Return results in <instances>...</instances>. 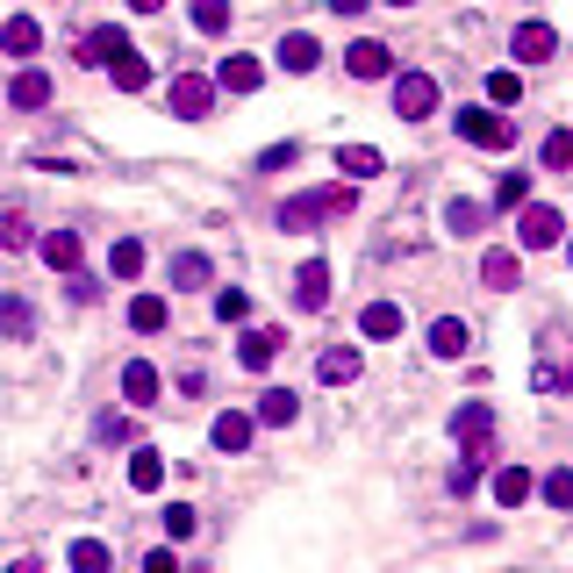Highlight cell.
I'll list each match as a JSON object with an SVG mask.
<instances>
[{"label":"cell","mask_w":573,"mask_h":573,"mask_svg":"<svg viewBox=\"0 0 573 573\" xmlns=\"http://www.w3.org/2000/svg\"><path fill=\"white\" fill-rule=\"evenodd\" d=\"M351 209H359L351 179H345V187H315V194H295V201H279V229H309V223H323V215H351Z\"/></svg>","instance_id":"cell-1"},{"label":"cell","mask_w":573,"mask_h":573,"mask_svg":"<svg viewBox=\"0 0 573 573\" xmlns=\"http://www.w3.org/2000/svg\"><path fill=\"white\" fill-rule=\"evenodd\" d=\"M452 431H459V459H466V466H487V459H495V409H487V401H466L452 416Z\"/></svg>","instance_id":"cell-2"},{"label":"cell","mask_w":573,"mask_h":573,"mask_svg":"<svg viewBox=\"0 0 573 573\" xmlns=\"http://www.w3.org/2000/svg\"><path fill=\"white\" fill-rule=\"evenodd\" d=\"M459 137L481 144V151H509V144H516V122L495 115V101L487 108H459Z\"/></svg>","instance_id":"cell-3"},{"label":"cell","mask_w":573,"mask_h":573,"mask_svg":"<svg viewBox=\"0 0 573 573\" xmlns=\"http://www.w3.org/2000/svg\"><path fill=\"white\" fill-rule=\"evenodd\" d=\"M516 237H523V251H552V244L566 237V215H559V209H545V201H523Z\"/></svg>","instance_id":"cell-4"},{"label":"cell","mask_w":573,"mask_h":573,"mask_svg":"<svg viewBox=\"0 0 573 573\" xmlns=\"http://www.w3.org/2000/svg\"><path fill=\"white\" fill-rule=\"evenodd\" d=\"M395 115L401 122L437 115V79H431V72H401V79H395Z\"/></svg>","instance_id":"cell-5"},{"label":"cell","mask_w":573,"mask_h":573,"mask_svg":"<svg viewBox=\"0 0 573 573\" xmlns=\"http://www.w3.org/2000/svg\"><path fill=\"white\" fill-rule=\"evenodd\" d=\"M215 108V79H201V72H179L173 79V115L179 122H201Z\"/></svg>","instance_id":"cell-6"},{"label":"cell","mask_w":573,"mask_h":573,"mask_svg":"<svg viewBox=\"0 0 573 573\" xmlns=\"http://www.w3.org/2000/svg\"><path fill=\"white\" fill-rule=\"evenodd\" d=\"M509 51H516V65H545V58L559 51V29H552V22H516Z\"/></svg>","instance_id":"cell-7"},{"label":"cell","mask_w":573,"mask_h":573,"mask_svg":"<svg viewBox=\"0 0 573 573\" xmlns=\"http://www.w3.org/2000/svg\"><path fill=\"white\" fill-rule=\"evenodd\" d=\"M295 309H331V265H323V259H309V265H301V273H295Z\"/></svg>","instance_id":"cell-8"},{"label":"cell","mask_w":573,"mask_h":573,"mask_svg":"<svg viewBox=\"0 0 573 573\" xmlns=\"http://www.w3.org/2000/svg\"><path fill=\"white\" fill-rule=\"evenodd\" d=\"M345 65H351V79H387V72H395V51L373 43V36H359V43L345 51Z\"/></svg>","instance_id":"cell-9"},{"label":"cell","mask_w":573,"mask_h":573,"mask_svg":"<svg viewBox=\"0 0 573 573\" xmlns=\"http://www.w3.org/2000/svg\"><path fill=\"white\" fill-rule=\"evenodd\" d=\"M158 387H165V381H158V365H151V359H129V365H122V401L151 409V401H158Z\"/></svg>","instance_id":"cell-10"},{"label":"cell","mask_w":573,"mask_h":573,"mask_svg":"<svg viewBox=\"0 0 573 573\" xmlns=\"http://www.w3.org/2000/svg\"><path fill=\"white\" fill-rule=\"evenodd\" d=\"M251 431H259V416H244V409H223V416L209 423L215 452H244V445H251Z\"/></svg>","instance_id":"cell-11"},{"label":"cell","mask_w":573,"mask_h":573,"mask_svg":"<svg viewBox=\"0 0 573 573\" xmlns=\"http://www.w3.org/2000/svg\"><path fill=\"white\" fill-rule=\"evenodd\" d=\"M279 345H287V331H273V323H265V331H244V345H237V359L251 365V373H265V365L279 359Z\"/></svg>","instance_id":"cell-12"},{"label":"cell","mask_w":573,"mask_h":573,"mask_svg":"<svg viewBox=\"0 0 573 573\" xmlns=\"http://www.w3.org/2000/svg\"><path fill=\"white\" fill-rule=\"evenodd\" d=\"M337 173H345V179H381L387 158L373 151V144H337Z\"/></svg>","instance_id":"cell-13"},{"label":"cell","mask_w":573,"mask_h":573,"mask_svg":"<svg viewBox=\"0 0 573 573\" xmlns=\"http://www.w3.org/2000/svg\"><path fill=\"white\" fill-rule=\"evenodd\" d=\"M259 79H265L259 58H223V65H215V87L223 94H259Z\"/></svg>","instance_id":"cell-14"},{"label":"cell","mask_w":573,"mask_h":573,"mask_svg":"<svg viewBox=\"0 0 573 573\" xmlns=\"http://www.w3.org/2000/svg\"><path fill=\"white\" fill-rule=\"evenodd\" d=\"M359 351H351V345H331V351H323V359H315V381H331V387H351V381H359Z\"/></svg>","instance_id":"cell-15"},{"label":"cell","mask_w":573,"mask_h":573,"mask_svg":"<svg viewBox=\"0 0 573 573\" xmlns=\"http://www.w3.org/2000/svg\"><path fill=\"white\" fill-rule=\"evenodd\" d=\"M279 65H287V72H315V65H323V43H315L309 29L279 36Z\"/></svg>","instance_id":"cell-16"},{"label":"cell","mask_w":573,"mask_h":573,"mask_svg":"<svg viewBox=\"0 0 573 573\" xmlns=\"http://www.w3.org/2000/svg\"><path fill=\"white\" fill-rule=\"evenodd\" d=\"M466 345H473V331L459 323V315H437L431 323V351L437 359H466Z\"/></svg>","instance_id":"cell-17"},{"label":"cell","mask_w":573,"mask_h":573,"mask_svg":"<svg viewBox=\"0 0 573 573\" xmlns=\"http://www.w3.org/2000/svg\"><path fill=\"white\" fill-rule=\"evenodd\" d=\"M401 323H409L401 301H365V309H359V331L365 337H401Z\"/></svg>","instance_id":"cell-18"},{"label":"cell","mask_w":573,"mask_h":573,"mask_svg":"<svg viewBox=\"0 0 573 573\" xmlns=\"http://www.w3.org/2000/svg\"><path fill=\"white\" fill-rule=\"evenodd\" d=\"M0 51H8V58H36V51H43L36 15H15V22H8V29H0Z\"/></svg>","instance_id":"cell-19"},{"label":"cell","mask_w":573,"mask_h":573,"mask_svg":"<svg viewBox=\"0 0 573 573\" xmlns=\"http://www.w3.org/2000/svg\"><path fill=\"white\" fill-rule=\"evenodd\" d=\"M531 495H538V481H531V466H502V473H495V502H502V509H523Z\"/></svg>","instance_id":"cell-20"},{"label":"cell","mask_w":573,"mask_h":573,"mask_svg":"<svg viewBox=\"0 0 573 573\" xmlns=\"http://www.w3.org/2000/svg\"><path fill=\"white\" fill-rule=\"evenodd\" d=\"M481 279L495 287V295H509V287H523V265H516V251H487V259H481Z\"/></svg>","instance_id":"cell-21"},{"label":"cell","mask_w":573,"mask_h":573,"mask_svg":"<svg viewBox=\"0 0 573 573\" xmlns=\"http://www.w3.org/2000/svg\"><path fill=\"white\" fill-rule=\"evenodd\" d=\"M129 487H137V495H158V487H165V459H158L151 445L129 452Z\"/></svg>","instance_id":"cell-22"},{"label":"cell","mask_w":573,"mask_h":573,"mask_svg":"<svg viewBox=\"0 0 573 573\" xmlns=\"http://www.w3.org/2000/svg\"><path fill=\"white\" fill-rule=\"evenodd\" d=\"M115 51H129V36H122L115 22H108V29H94L87 43H79V65H108V58H115Z\"/></svg>","instance_id":"cell-23"},{"label":"cell","mask_w":573,"mask_h":573,"mask_svg":"<svg viewBox=\"0 0 573 573\" xmlns=\"http://www.w3.org/2000/svg\"><path fill=\"white\" fill-rule=\"evenodd\" d=\"M8 101H15V108H43V101H51V79H43V72H15V79H8Z\"/></svg>","instance_id":"cell-24"},{"label":"cell","mask_w":573,"mask_h":573,"mask_svg":"<svg viewBox=\"0 0 573 573\" xmlns=\"http://www.w3.org/2000/svg\"><path fill=\"white\" fill-rule=\"evenodd\" d=\"M108 72H115L122 94H144V87H151V65H144L137 51H115V58H108Z\"/></svg>","instance_id":"cell-25"},{"label":"cell","mask_w":573,"mask_h":573,"mask_svg":"<svg viewBox=\"0 0 573 573\" xmlns=\"http://www.w3.org/2000/svg\"><path fill=\"white\" fill-rule=\"evenodd\" d=\"M43 265H51V273H72V265H79V229H51V237H43Z\"/></svg>","instance_id":"cell-26"},{"label":"cell","mask_w":573,"mask_h":573,"mask_svg":"<svg viewBox=\"0 0 573 573\" xmlns=\"http://www.w3.org/2000/svg\"><path fill=\"white\" fill-rule=\"evenodd\" d=\"M295 416H301L295 387H265V395H259V423H295Z\"/></svg>","instance_id":"cell-27"},{"label":"cell","mask_w":573,"mask_h":573,"mask_svg":"<svg viewBox=\"0 0 573 573\" xmlns=\"http://www.w3.org/2000/svg\"><path fill=\"white\" fill-rule=\"evenodd\" d=\"M129 331H144V337L165 331V295H137L129 301Z\"/></svg>","instance_id":"cell-28"},{"label":"cell","mask_w":573,"mask_h":573,"mask_svg":"<svg viewBox=\"0 0 573 573\" xmlns=\"http://www.w3.org/2000/svg\"><path fill=\"white\" fill-rule=\"evenodd\" d=\"M0 331L8 337H36V309L22 295H0Z\"/></svg>","instance_id":"cell-29"},{"label":"cell","mask_w":573,"mask_h":573,"mask_svg":"<svg viewBox=\"0 0 573 573\" xmlns=\"http://www.w3.org/2000/svg\"><path fill=\"white\" fill-rule=\"evenodd\" d=\"M108 273H115V279H137V273H144V244H137V237H122L115 251H108Z\"/></svg>","instance_id":"cell-30"},{"label":"cell","mask_w":573,"mask_h":573,"mask_svg":"<svg viewBox=\"0 0 573 573\" xmlns=\"http://www.w3.org/2000/svg\"><path fill=\"white\" fill-rule=\"evenodd\" d=\"M481 223H487V209H481V201H452V209H445V229H452V237H473Z\"/></svg>","instance_id":"cell-31"},{"label":"cell","mask_w":573,"mask_h":573,"mask_svg":"<svg viewBox=\"0 0 573 573\" xmlns=\"http://www.w3.org/2000/svg\"><path fill=\"white\" fill-rule=\"evenodd\" d=\"M194 29H201V36H223L229 29V0H194Z\"/></svg>","instance_id":"cell-32"},{"label":"cell","mask_w":573,"mask_h":573,"mask_svg":"<svg viewBox=\"0 0 573 573\" xmlns=\"http://www.w3.org/2000/svg\"><path fill=\"white\" fill-rule=\"evenodd\" d=\"M538 495H545L552 509H573V466H552V473L538 481Z\"/></svg>","instance_id":"cell-33"},{"label":"cell","mask_w":573,"mask_h":573,"mask_svg":"<svg viewBox=\"0 0 573 573\" xmlns=\"http://www.w3.org/2000/svg\"><path fill=\"white\" fill-rule=\"evenodd\" d=\"M173 287H209V259H201V251H179L173 259Z\"/></svg>","instance_id":"cell-34"},{"label":"cell","mask_w":573,"mask_h":573,"mask_svg":"<svg viewBox=\"0 0 573 573\" xmlns=\"http://www.w3.org/2000/svg\"><path fill=\"white\" fill-rule=\"evenodd\" d=\"M487 101H495V108H516L523 101V79H516V72H487Z\"/></svg>","instance_id":"cell-35"},{"label":"cell","mask_w":573,"mask_h":573,"mask_svg":"<svg viewBox=\"0 0 573 573\" xmlns=\"http://www.w3.org/2000/svg\"><path fill=\"white\" fill-rule=\"evenodd\" d=\"M531 201V173H502V187H495V209H523Z\"/></svg>","instance_id":"cell-36"},{"label":"cell","mask_w":573,"mask_h":573,"mask_svg":"<svg viewBox=\"0 0 573 573\" xmlns=\"http://www.w3.org/2000/svg\"><path fill=\"white\" fill-rule=\"evenodd\" d=\"M72 566H79V573H108V545L101 538H79V545H72Z\"/></svg>","instance_id":"cell-37"},{"label":"cell","mask_w":573,"mask_h":573,"mask_svg":"<svg viewBox=\"0 0 573 573\" xmlns=\"http://www.w3.org/2000/svg\"><path fill=\"white\" fill-rule=\"evenodd\" d=\"M538 158H545V165H552V173H566V165H573V129H552Z\"/></svg>","instance_id":"cell-38"},{"label":"cell","mask_w":573,"mask_h":573,"mask_svg":"<svg viewBox=\"0 0 573 573\" xmlns=\"http://www.w3.org/2000/svg\"><path fill=\"white\" fill-rule=\"evenodd\" d=\"M215 315H223V323H244V315H251V295H244V287H223V295H215Z\"/></svg>","instance_id":"cell-39"},{"label":"cell","mask_w":573,"mask_h":573,"mask_svg":"<svg viewBox=\"0 0 573 573\" xmlns=\"http://www.w3.org/2000/svg\"><path fill=\"white\" fill-rule=\"evenodd\" d=\"M0 251H29V223H22L15 209L0 215Z\"/></svg>","instance_id":"cell-40"},{"label":"cell","mask_w":573,"mask_h":573,"mask_svg":"<svg viewBox=\"0 0 573 573\" xmlns=\"http://www.w3.org/2000/svg\"><path fill=\"white\" fill-rule=\"evenodd\" d=\"M165 531H173V545H179V538H194V531H201V516H194L187 502H173V509H165Z\"/></svg>","instance_id":"cell-41"},{"label":"cell","mask_w":573,"mask_h":573,"mask_svg":"<svg viewBox=\"0 0 573 573\" xmlns=\"http://www.w3.org/2000/svg\"><path fill=\"white\" fill-rule=\"evenodd\" d=\"M481 473H487V466H466V459H459V466H452V495H459V502H466L473 487H481Z\"/></svg>","instance_id":"cell-42"},{"label":"cell","mask_w":573,"mask_h":573,"mask_svg":"<svg viewBox=\"0 0 573 573\" xmlns=\"http://www.w3.org/2000/svg\"><path fill=\"white\" fill-rule=\"evenodd\" d=\"M295 158H301V151H295V144H273V151H265V158H259V165H265V173H287V165H295Z\"/></svg>","instance_id":"cell-43"},{"label":"cell","mask_w":573,"mask_h":573,"mask_svg":"<svg viewBox=\"0 0 573 573\" xmlns=\"http://www.w3.org/2000/svg\"><path fill=\"white\" fill-rule=\"evenodd\" d=\"M373 0H331V15H365Z\"/></svg>","instance_id":"cell-44"},{"label":"cell","mask_w":573,"mask_h":573,"mask_svg":"<svg viewBox=\"0 0 573 573\" xmlns=\"http://www.w3.org/2000/svg\"><path fill=\"white\" fill-rule=\"evenodd\" d=\"M129 8H137V15H158V8H165V0H129Z\"/></svg>","instance_id":"cell-45"},{"label":"cell","mask_w":573,"mask_h":573,"mask_svg":"<svg viewBox=\"0 0 573 573\" xmlns=\"http://www.w3.org/2000/svg\"><path fill=\"white\" fill-rule=\"evenodd\" d=\"M559 387H573V351H566V373H559Z\"/></svg>","instance_id":"cell-46"},{"label":"cell","mask_w":573,"mask_h":573,"mask_svg":"<svg viewBox=\"0 0 573 573\" xmlns=\"http://www.w3.org/2000/svg\"><path fill=\"white\" fill-rule=\"evenodd\" d=\"M387 8H409V0H387Z\"/></svg>","instance_id":"cell-47"}]
</instances>
